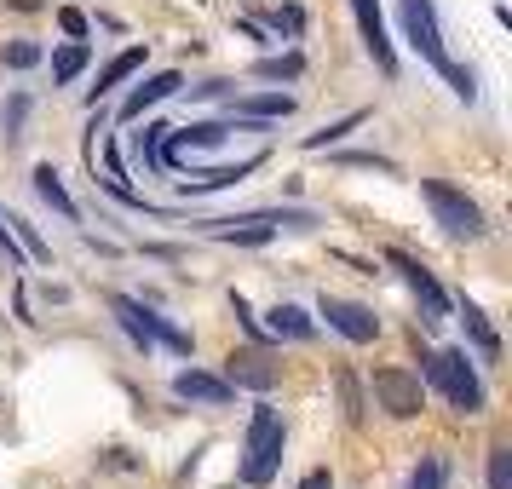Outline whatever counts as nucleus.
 <instances>
[{"label":"nucleus","mask_w":512,"mask_h":489,"mask_svg":"<svg viewBox=\"0 0 512 489\" xmlns=\"http://www.w3.org/2000/svg\"><path fill=\"white\" fill-rule=\"evenodd\" d=\"M179 87H185V75H179V70L150 75V81H139V87L127 93V104H121V116H127V121H139L144 110H150V104H162V98H173Z\"/></svg>","instance_id":"nucleus-12"},{"label":"nucleus","mask_w":512,"mask_h":489,"mask_svg":"<svg viewBox=\"0 0 512 489\" xmlns=\"http://www.w3.org/2000/svg\"><path fill=\"white\" fill-rule=\"evenodd\" d=\"M0 248H6V254H12V231H6V225H0Z\"/></svg>","instance_id":"nucleus-35"},{"label":"nucleus","mask_w":512,"mask_h":489,"mask_svg":"<svg viewBox=\"0 0 512 489\" xmlns=\"http://www.w3.org/2000/svg\"><path fill=\"white\" fill-rule=\"evenodd\" d=\"M254 167H259V156H248V162H236V167H213V173H185L179 190L185 196H202V190H219V185H231V179H248Z\"/></svg>","instance_id":"nucleus-14"},{"label":"nucleus","mask_w":512,"mask_h":489,"mask_svg":"<svg viewBox=\"0 0 512 489\" xmlns=\"http://www.w3.org/2000/svg\"><path fill=\"white\" fill-rule=\"evenodd\" d=\"M374 397H380V409L397 420H415L426 392H420V374L409 369H374Z\"/></svg>","instance_id":"nucleus-6"},{"label":"nucleus","mask_w":512,"mask_h":489,"mask_svg":"<svg viewBox=\"0 0 512 489\" xmlns=\"http://www.w3.org/2000/svg\"><path fill=\"white\" fill-rule=\"evenodd\" d=\"M403 29H409V41L420 47V58H426L432 70H449V52H443L438 18H432V0H403Z\"/></svg>","instance_id":"nucleus-7"},{"label":"nucleus","mask_w":512,"mask_h":489,"mask_svg":"<svg viewBox=\"0 0 512 489\" xmlns=\"http://www.w3.org/2000/svg\"><path fill=\"white\" fill-rule=\"evenodd\" d=\"M12 12H41V0H6Z\"/></svg>","instance_id":"nucleus-34"},{"label":"nucleus","mask_w":512,"mask_h":489,"mask_svg":"<svg viewBox=\"0 0 512 489\" xmlns=\"http://www.w3.org/2000/svg\"><path fill=\"white\" fill-rule=\"evenodd\" d=\"M443 478H449V466H443V455H426V461L409 472V489H443Z\"/></svg>","instance_id":"nucleus-24"},{"label":"nucleus","mask_w":512,"mask_h":489,"mask_svg":"<svg viewBox=\"0 0 512 489\" xmlns=\"http://www.w3.org/2000/svg\"><path fill=\"white\" fill-rule=\"evenodd\" d=\"M35 190H41V202H47V208H58L64 219H75V202H70V190L58 185V173H52L47 162L35 167Z\"/></svg>","instance_id":"nucleus-20"},{"label":"nucleus","mask_w":512,"mask_h":489,"mask_svg":"<svg viewBox=\"0 0 512 489\" xmlns=\"http://www.w3.org/2000/svg\"><path fill=\"white\" fill-rule=\"evenodd\" d=\"M323 317L328 328H340L351 346H369L374 334H380V317H374L369 305H351V300H334V294H323Z\"/></svg>","instance_id":"nucleus-8"},{"label":"nucleus","mask_w":512,"mask_h":489,"mask_svg":"<svg viewBox=\"0 0 512 489\" xmlns=\"http://www.w3.org/2000/svg\"><path fill=\"white\" fill-rule=\"evenodd\" d=\"M386 265H392L397 277H403L409 288H415L420 317H426V323H443V317H449V294H443V288H438V277H432V271H426V265H420L415 254H403V248H392V254H386Z\"/></svg>","instance_id":"nucleus-5"},{"label":"nucleus","mask_w":512,"mask_h":489,"mask_svg":"<svg viewBox=\"0 0 512 489\" xmlns=\"http://www.w3.org/2000/svg\"><path fill=\"white\" fill-rule=\"evenodd\" d=\"M489 489H512V449H489Z\"/></svg>","instance_id":"nucleus-28"},{"label":"nucleus","mask_w":512,"mask_h":489,"mask_svg":"<svg viewBox=\"0 0 512 489\" xmlns=\"http://www.w3.org/2000/svg\"><path fill=\"white\" fill-rule=\"evenodd\" d=\"M162 121H150V127H144V133H133V150H139L144 156V167H150V173H162Z\"/></svg>","instance_id":"nucleus-22"},{"label":"nucleus","mask_w":512,"mask_h":489,"mask_svg":"<svg viewBox=\"0 0 512 489\" xmlns=\"http://www.w3.org/2000/svg\"><path fill=\"white\" fill-rule=\"evenodd\" d=\"M357 127H363V116H346V121H334V127H323V133H311V139H305V150H328L334 139H346V133H357Z\"/></svg>","instance_id":"nucleus-26"},{"label":"nucleus","mask_w":512,"mask_h":489,"mask_svg":"<svg viewBox=\"0 0 512 489\" xmlns=\"http://www.w3.org/2000/svg\"><path fill=\"white\" fill-rule=\"evenodd\" d=\"M351 12H357V29H363V47L374 52V64L386 75H397V52L386 41V18H380V0H351Z\"/></svg>","instance_id":"nucleus-10"},{"label":"nucleus","mask_w":512,"mask_h":489,"mask_svg":"<svg viewBox=\"0 0 512 489\" xmlns=\"http://www.w3.org/2000/svg\"><path fill=\"white\" fill-rule=\"evenodd\" d=\"M254 75H259V81H300V75H305V58H300V52H282V58H259Z\"/></svg>","instance_id":"nucleus-21"},{"label":"nucleus","mask_w":512,"mask_h":489,"mask_svg":"<svg viewBox=\"0 0 512 489\" xmlns=\"http://www.w3.org/2000/svg\"><path fill=\"white\" fill-rule=\"evenodd\" d=\"M300 489H328V466H317V472H305Z\"/></svg>","instance_id":"nucleus-33"},{"label":"nucleus","mask_w":512,"mask_h":489,"mask_svg":"<svg viewBox=\"0 0 512 489\" xmlns=\"http://www.w3.org/2000/svg\"><path fill=\"white\" fill-rule=\"evenodd\" d=\"M271 236H277V225H259V219H219L213 225V242H248V248H259Z\"/></svg>","instance_id":"nucleus-16"},{"label":"nucleus","mask_w":512,"mask_h":489,"mask_svg":"<svg viewBox=\"0 0 512 489\" xmlns=\"http://www.w3.org/2000/svg\"><path fill=\"white\" fill-rule=\"evenodd\" d=\"M139 70H144V47H127V52H116V58L104 64V75H98V87H93V93H87V104H93V110H98V98L110 93V87H121L127 75H139Z\"/></svg>","instance_id":"nucleus-13"},{"label":"nucleus","mask_w":512,"mask_h":489,"mask_svg":"<svg viewBox=\"0 0 512 489\" xmlns=\"http://www.w3.org/2000/svg\"><path fill=\"white\" fill-rule=\"evenodd\" d=\"M282 466V415L271 403H259L248 420V461H242V484H271Z\"/></svg>","instance_id":"nucleus-2"},{"label":"nucleus","mask_w":512,"mask_h":489,"mask_svg":"<svg viewBox=\"0 0 512 489\" xmlns=\"http://www.w3.org/2000/svg\"><path fill=\"white\" fill-rule=\"evenodd\" d=\"M271 334H288V340H311V334H317V323H311V317H305L300 305H277V311H271Z\"/></svg>","instance_id":"nucleus-19"},{"label":"nucleus","mask_w":512,"mask_h":489,"mask_svg":"<svg viewBox=\"0 0 512 489\" xmlns=\"http://www.w3.org/2000/svg\"><path fill=\"white\" fill-rule=\"evenodd\" d=\"M231 311H236V323L248 328V334H254V340H259V346H265V340H271V334H265V328H259V317H254V311H248V300H242V294H231Z\"/></svg>","instance_id":"nucleus-30"},{"label":"nucleus","mask_w":512,"mask_h":489,"mask_svg":"<svg viewBox=\"0 0 512 489\" xmlns=\"http://www.w3.org/2000/svg\"><path fill=\"white\" fill-rule=\"evenodd\" d=\"M236 116L242 121H282V116H294V98L288 93H254V98L236 104Z\"/></svg>","instance_id":"nucleus-15"},{"label":"nucleus","mask_w":512,"mask_h":489,"mask_svg":"<svg viewBox=\"0 0 512 489\" xmlns=\"http://www.w3.org/2000/svg\"><path fill=\"white\" fill-rule=\"evenodd\" d=\"M271 29H282V35H300L305 12H300V6H282V12H271Z\"/></svg>","instance_id":"nucleus-31"},{"label":"nucleus","mask_w":512,"mask_h":489,"mask_svg":"<svg viewBox=\"0 0 512 489\" xmlns=\"http://www.w3.org/2000/svg\"><path fill=\"white\" fill-rule=\"evenodd\" d=\"M420 196L432 202V213H438V225L449 236H484V213H478V202L466 196V190H455V185H443V179H420Z\"/></svg>","instance_id":"nucleus-3"},{"label":"nucleus","mask_w":512,"mask_h":489,"mask_svg":"<svg viewBox=\"0 0 512 489\" xmlns=\"http://www.w3.org/2000/svg\"><path fill=\"white\" fill-rule=\"evenodd\" d=\"M35 64H41V47L35 41H12L6 47V70H35Z\"/></svg>","instance_id":"nucleus-29"},{"label":"nucleus","mask_w":512,"mask_h":489,"mask_svg":"<svg viewBox=\"0 0 512 489\" xmlns=\"http://www.w3.org/2000/svg\"><path fill=\"white\" fill-rule=\"evenodd\" d=\"M24 116H29V93H12L6 110H0V133L6 139H24Z\"/></svg>","instance_id":"nucleus-23"},{"label":"nucleus","mask_w":512,"mask_h":489,"mask_svg":"<svg viewBox=\"0 0 512 489\" xmlns=\"http://www.w3.org/2000/svg\"><path fill=\"white\" fill-rule=\"evenodd\" d=\"M225 380H231V386H248V392H271L282 380V369L254 346V351H231V357H225Z\"/></svg>","instance_id":"nucleus-9"},{"label":"nucleus","mask_w":512,"mask_h":489,"mask_svg":"<svg viewBox=\"0 0 512 489\" xmlns=\"http://www.w3.org/2000/svg\"><path fill=\"white\" fill-rule=\"evenodd\" d=\"M420 369H426V380H432L461 415H478V409H484V386H478V374L466 363V351H426Z\"/></svg>","instance_id":"nucleus-1"},{"label":"nucleus","mask_w":512,"mask_h":489,"mask_svg":"<svg viewBox=\"0 0 512 489\" xmlns=\"http://www.w3.org/2000/svg\"><path fill=\"white\" fill-rule=\"evenodd\" d=\"M58 24H64V35H75V41H81V35H87V18H81V12H75V6H64V12H58Z\"/></svg>","instance_id":"nucleus-32"},{"label":"nucleus","mask_w":512,"mask_h":489,"mask_svg":"<svg viewBox=\"0 0 512 489\" xmlns=\"http://www.w3.org/2000/svg\"><path fill=\"white\" fill-rule=\"evenodd\" d=\"M6 231H12V236H18V242L29 248V259H41V265L52 259V248H47V242H41L35 231H29V219H6Z\"/></svg>","instance_id":"nucleus-27"},{"label":"nucleus","mask_w":512,"mask_h":489,"mask_svg":"<svg viewBox=\"0 0 512 489\" xmlns=\"http://www.w3.org/2000/svg\"><path fill=\"white\" fill-rule=\"evenodd\" d=\"M87 58H93V47H87V41H70V47H58V52H52V81H64V87H70L75 75L87 70Z\"/></svg>","instance_id":"nucleus-18"},{"label":"nucleus","mask_w":512,"mask_h":489,"mask_svg":"<svg viewBox=\"0 0 512 489\" xmlns=\"http://www.w3.org/2000/svg\"><path fill=\"white\" fill-rule=\"evenodd\" d=\"M110 311H116L121 317V328H127V340H133V346H156V340H162V346H173V351H185L190 357V334L185 328H173L167 323V317H156V311H144L139 300H127V294H116V300H110Z\"/></svg>","instance_id":"nucleus-4"},{"label":"nucleus","mask_w":512,"mask_h":489,"mask_svg":"<svg viewBox=\"0 0 512 489\" xmlns=\"http://www.w3.org/2000/svg\"><path fill=\"white\" fill-rule=\"evenodd\" d=\"M173 392L185 397V403H208V409H225L231 403V380L225 374H202V369H185V374H173Z\"/></svg>","instance_id":"nucleus-11"},{"label":"nucleus","mask_w":512,"mask_h":489,"mask_svg":"<svg viewBox=\"0 0 512 489\" xmlns=\"http://www.w3.org/2000/svg\"><path fill=\"white\" fill-rule=\"evenodd\" d=\"M334 380H340V403H346V420L357 426V420H363V392H357V374H351V369H340Z\"/></svg>","instance_id":"nucleus-25"},{"label":"nucleus","mask_w":512,"mask_h":489,"mask_svg":"<svg viewBox=\"0 0 512 489\" xmlns=\"http://www.w3.org/2000/svg\"><path fill=\"white\" fill-rule=\"evenodd\" d=\"M461 317H466V334H472L478 357H484V363H501V340H495V328H489L484 311H478V305H461Z\"/></svg>","instance_id":"nucleus-17"}]
</instances>
